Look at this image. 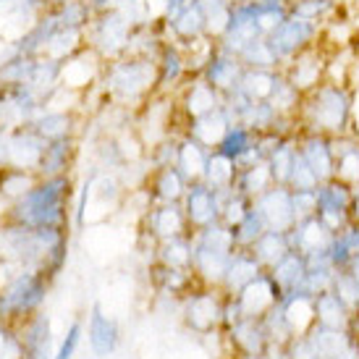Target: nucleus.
Masks as SVG:
<instances>
[{"label": "nucleus", "mask_w": 359, "mask_h": 359, "mask_svg": "<svg viewBox=\"0 0 359 359\" xmlns=\"http://www.w3.org/2000/svg\"><path fill=\"white\" fill-rule=\"evenodd\" d=\"M24 357V346L16 336H11L6 330H0V359H21Z\"/></svg>", "instance_id": "28"}, {"label": "nucleus", "mask_w": 359, "mask_h": 359, "mask_svg": "<svg viewBox=\"0 0 359 359\" xmlns=\"http://www.w3.org/2000/svg\"><path fill=\"white\" fill-rule=\"evenodd\" d=\"M79 341H81V323H71L53 359H74V354L79 349Z\"/></svg>", "instance_id": "27"}, {"label": "nucleus", "mask_w": 359, "mask_h": 359, "mask_svg": "<svg viewBox=\"0 0 359 359\" xmlns=\"http://www.w3.org/2000/svg\"><path fill=\"white\" fill-rule=\"evenodd\" d=\"M24 357L50 359V325H48V318H37L29 325L27 339H24Z\"/></svg>", "instance_id": "24"}, {"label": "nucleus", "mask_w": 359, "mask_h": 359, "mask_svg": "<svg viewBox=\"0 0 359 359\" xmlns=\"http://www.w3.org/2000/svg\"><path fill=\"white\" fill-rule=\"evenodd\" d=\"M144 220H147V233L158 241L187 236V226H189L187 212L179 202H158L155 208H147Z\"/></svg>", "instance_id": "9"}, {"label": "nucleus", "mask_w": 359, "mask_h": 359, "mask_svg": "<svg viewBox=\"0 0 359 359\" xmlns=\"http://www.w3.org/2000/svg\"><path fill=\"white\" fill-rule=\"evenodd\" d=\"M233 123H236L233 116L226 110V105H220V108H215L212 113H205L200 118H191L189 137L197 140L200 144H205L208 150H218L220 142L226 140V134H229V129Z\"/></svg>", "instance_id": "11"}, {"label": "nucleus", "mask_w": 359, "mask_h": 359, "mask_svg": "<svg viewBox=\"0 0 359 359\" xmlns=\"http://www.w3.org/2000/svg\"><path fill=\"white\" fill-rule=\"evenodd\" d=\"M268 273L273 276V280L278 283L280 294L299 291L302 286H304V278H307V257L291 250L289 255L280 259V262H276Z\"/></svg>", "instance_id": "17"}, {"label": "nucleus", "mask_w": 359, "mask_h": 359, "mask_svg": "<svg viewBox=\"0 0 359 359\" xmlns=\"http://www.w3.org/2000/svg\"><path fill=\"white\" fill-rule=\"evenodd\" d=\"M231 299L236 302L241 318L262 320L270 309L278 307V302L283 299V294H280L278 283L273 280V276L265 270L259 278H255L250 286H244V289H241L236 297H231Z\"/></svg>", "instance_id": "4"}, {"label": "nucleus", "mask_w": 359, "mask_h": 359, "mask_svg": "<svg viewBox=\"0 0 359 359\" xmlns=\"http://www.w3.org/2000/svg\"><path fill=\"white\" fill-rule=\"evenodd\" d=\"M3 160H8V142L3 140V134H0V163Z\"/></svg>", "instance_id": "33"}, {"label": "nucleus", "mask_w": 359, "mask_h": 359, "mask_svg": "<svg viewBox=\"0 0 359 359\" xmlns=\"http://www.w3.org/2000/svg\"><path fill=\"white\" fill-rule=\"evenodd\" d=\"M220 105H223V92L215 90L205 79V74L191 76V81L184 87V110H187V116H191V118H200L205 113H212Z\"/></svg>", "instance_id": "15"}, {"label": "nucleus", "mask_w": 359, "mask_h": 359, "mask_svg": "<svg viewBox=\"0 0 359 359\" xmlns=\"http://www.w3.org/2000/svg\"><path fill=\"white\" fill-rule=\"evenodd\" d=\"M351 97L354 90L349 84H333L323 81L312 92L302 97V108L297 113L299 131L339 137L351 131Z\"/></svg>", "instance_id": "1"}, {"label": "nucleus", "mask_w": 359, "mask_h": 359, "mask_svg": "<svg viewBox=\"0 0 359 359\" xmlns=\"http://www.w3.org/2000/svg\"><path fill=\"white\" fill-rule=\"evenodd\" d=\"M351 218L354 223H359V184L351 187Z\"/></svg>", "instance_id": "30"}, {"label": "nucleus", "mask_w": 359, "mask_h": 359, "mask_svg": "<svg viewBox=\"0 0 359 359\" xmlns=\"http://www.w3.org/2000/svg\"><path fill=\"white\" fill-rule=\"evenodd\" d=\"M226 302L229 297H223V289H202L194 291L187 297V304H184V318H187V325H189L194 333H212L223 325V312H226Z\"/></svg>", "instance_id": "3"}, {"label": "nucleus", "mask_w": 359, "mask_h": 359, "mask_svg": "<svg viewBox=\"0 0 359 359\" xmlns=\"http://www.w3.org/2000/svg\"><path fill=\"white\" fill-rule=\"evenodd\" d=\"M325 71H328V50L323 48V42H318V45L307 48V50L299 53L297 58L291 60L289 66L283 69V74H286V79H289L302 95H307V92H312L318 84L325 81Z\"/></svg>", "instance_id": "5"}, {"label": "nucleus", "mask_w": 359, "mask_h": 359, "mask_svg": "<svg viewBox=\"0 0 359 359\" xmlns=\"http://www.w3.org/2000/svg\"><path fill=\"white\" fill-rule=\"evenodd\" d=\"M265 231H268V223H265V218H262L257 210H255V205H252L250 212L244 215V220L233 229L236 247H239V250H252V247H255V241H257Z\"/></svg>", "instance_id": "26"}, {"label": "nucleus", "mask_w": 359, "mask_h": 359, "mask_svg": "<svg viewBox=\"0 0 359 359\" xmlns=\"http://www.w3.org/2000/svg\"><path fill=\"white\" fill-rule=\"evenodd\" d=\"M102 79V55L97 50H79L60 60V87L79 92L87 90L92 81Z\"/></svg>", "instance_id": "8"}, {"label": "nucleus", "mask_w": 359, "mask_h": 359, "mask_svg": "<svg viewBox=\"0 0 359 359\" xmlns=\"http://www.w3.org/2000/svg\"><path fill=\"white\" fill-rule=\"evenodd\" d=\"M87 336H90V349L95 357L105 359L118 349V341H121L118 323L110 318V315H105L100 307H92Z\"/></svg>", "instance_id": "14"}, {"label": "nucleus", "mask_w": 359, "mask_h": 359, "mask_svg": "<svg viewBox=\"0 0 359 359\" xmlns=\"http://www.w3.org/2000/svg\"><path fill=\"white\" fill-rule=\"evenodd\" d=\"M280 315L289 325L291 336H304L315 323V297H309L304 291H291V294H283V299L278 302Z\"/></svg>", "instance_id": "12"}, {"label": "nucleus", "mask_w": 359, "mask_h": 359, "mask_svg": "<svg viewBox=\"0 0 359 359\" xmlns=\"http://www.w3.org/2000/svg\"><path fill=\"white\" fill-rule=\"evenodd\" d=\"M233 187H236V191H241L244 197L257 200L259 194H265L270 187H276V179H273L270 163L268 160H262V163H255V165H250V168H241Z\"/></svg>", "instance_id": "21"}, {"label": "nucleus", "mask_w": 359, "mask_h": 359, "mask_svg": "<svg viewBox=\"0 0 359 359\" xmlns=\"http://www.w3.org/2000/svg\"><path fill=\"white\" fill-rule=\"evenodd\" d=\"M315 197H318L315 215L333 233H341L354 223V218H351V184L341 179H330L315 189Z\"/></svg>", "instance_id": "2"}, {"label": "nucleus", "mask_w": 359, "mask_h": 359, "mask_svg": "<svg viewBox=\"0 0 359 359\" xmlns=\"http://www.w3.org/2000/svg\"><path fill=\"white\" fill-rule=\"evenodd\" d=\"M333 239H336V233H333L318 215L299 220V223L289 231L291 250L304 255V257H312V255H320V252H328Z\"/></svg>", "instance_id": "10"}, {"label": "nucleus", "mask_w": 359, "mask_h": 359, "mask_svg": "<svg viewBox=\"0 0 359 359\" xmlns=\"http://www.w3.org/2000/svg\"><path fill=\"white\" fill-rule=\"evenodd\" d=\"M210 152L205 144H200L197 140H191V137H187V140L179 144V163H176V168L187 176V181H202V176H205V168H208V160H210Z\"/></svg>", "instance_id": "20"}, {"label": "nucleus", "mask_w": 359, "mask_h": 359, "mask_svg": "<svg viewBox=\"0 0 359 359\" xmlns=\"http://www.w3.org/2000/svg\"><path fill=\"white\" fill-rule=\"evenodd\" d=\"M226 333H229L226 339H229V344L236 349V354H262L270 344L262 320L241 318L239 323L231 325Z\"/></svg>", "instance_id": "16"}, {"label": "nucleus", "mask_w": 359, "mask_h": 359, "mask_svg": "<svg viewBox=\"0 0 359 359\" xmlns=\"http://www.w3.org/2000/svg\"><path fill=\"white\" fill-rule=\"evenodd\" d=\"M236 359H268V357H265V351H262V354H239Z\"/></svg>", "instance_id": "34"}, {"label": "nucleus", "mask_w": 359, "mask_h": 359, "mask_svg": "<svg viewBox=\"0 0 359 359\" xmlns=\"http://www.w3.org/2000/svg\"><path fill=\"white\" fill-rule=\"evenodd\" d=\"M150 189H152L150 194L158 202H181L184 194H187V189H189V181H187V176H184L176 165L155 168Z\"/></svg>", "instance_id": "18"}, {"label": "nucleus", "mask_w": 359, "mask_h": 359, "mask_svg": "<svg viewBox=\"0 0 359 359\" xmlns=\"http://www.w3.org/2000/svg\"><path fill=\"white\" fill-rule=\"evenodd\" d=\"M45 297V278L40 273H21L8 289L0 294V312L3 315H21L29 312Z\"/></svg>", "instance_id": "6"}, {"label": "nucleus", "mask_w": 359, "mask_h": 359, "mask_svg": "<svg viewBox=\"0 0 359 359\" xmlns=\"http://www.w3.org/2000/svg\"><path fill=\"white\" fill-rule=\"evenodd\" d=\"M351 134L359 137V87L354 90V97H351Z\"/></svg>", "instance_id": "29"}, {"label": "nucleus", "mask_w": 359, "mask_h": 359, "mask_svg": "<svg viewBox=\"0 0 359 359\" xmlns=\"http://www.w3.org/2000/svg\"><path fill=\"white\" fill-rule=\"evenodd\" d=\"M158 257L160 265L189 270L191 262H194V241H191V236H176V239L160 241Z\"/></svg>", "instance_id": "23"}, {"label": "nucleus", "mask_w": 359, "mask_h": 359, "mask_svg": "<svg viewBox=\"0 0 359 359\" xmlns=\"http://www.w3.org/2000/svg\"><path fill=\"white\" fill-rule=\"evenodd\" d=\"M346 330H349V336H351V339H354V341H357V344H359V309H354V312H351L349 328H346Z\"/></svg>", "instance_id": "31"}, {"label": "nucleus", "mask_w": 359, "mask_h": 359, "mask_svg": "<svg viewBox=\"0 0 359 359\" xmlns=\"http://www.w3.org/2000/svg\"><path fill=\"white\" fill-rule=\"evenodd\" d=\"M346 270L351 273V278H354V280L359 283V255H357V257H351L349 268H346Z\"/></svg>", "instance_id": "32"}, {"label": "nucleus", "mask_w": 359, "mask_h": 359, "mask_svg": "<svg viewBox=\"0 0 359 359\" xmlns=\"http://www.w3.org/2000/svg\"><path fill=\"white\" fill-rule=\"evenodd\" d=\"M262 273H265V268L252 255V250H236L229 262V270H226V278L220 283V289H223L226 297H236L244 286H250L252 280L259 278Z\"/></svg>", "instance_id": "13"}, {"label": "nucleus", "mask_w": 359, "mask_h": 359, "mask_svg": "<svg viewBox=\"0 0 359 359\" xmlns=\"http://www.w3.org/2000/svg\"><path fill=\"white\" fill-rule=\"evenodd\" d=\"M315 318H318V325L346 330L351 320V309L339 299L336 291L328 289L315 297Z\"/></svg>", "instance_id": "19"}, {"label": "nucleus", "mask_w": 359, "mask_h": 359, "mask_svg": "<svg viewBox=\"0 0 359 359\" xmlns=\"http://www.w3.org/2000/svg\"><path fill=\"white\" fill-rule=\"evenodd\" d=\"M255 210L265 218L270 231H286L289 233L297 226V215H294V202H291L289 187H270L265 194H259L257 200H252Z\"/></svg>", "instance_id": "7"}, {"label": "nucleus", "mask_w": 359, "mask_h": 359, "mask_svg": "<svg viewBox=\"0 0 359 359\" xmlns=\"http://www.w3.org/2000/svg\"><path fill=\"white\" fill-rule=\"evenodd\" d=\"M291 252V241H289V233L286 231H265L257 241H255V247H252V255L262 262V268L270 270L276 262L286 257Z\"/></svg>", "instance_id": "22"}, {"label": "nucleus", "mask_w": 359, "mask_h": 359, "mask_svg": "<svg viewBox=\"0 0 359 359\" xmlns=\"http://www.w3.org/2000/svg\"><path fill=\"white\" fill-rule=\"evenodd\" d=\"M71 152H74V142H71V137H63V140L48 142V147H45V155H42L40 168L45 170L48 176H60L63 170L69 168Z\"/></svg>", "instance_id": "25"}]
</instances>
